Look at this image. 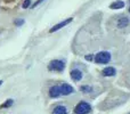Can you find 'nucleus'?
Returning a JSON list of instances; mask_svg holds the SVG:
<instances>
[{"instance_id":"1a4fd4ad","label":"nucleus","mask_w":130,"mask_h":114,"mask_svg":"<svg viewBox=\"0 0 130 114\" xmlns=\"http://www.w3.org/2000/svg\"><path fill=\"white\" fill-rule=\"evenodd\" d=\"M53 114H67V110L65 106L59 105V106H56V107L54 108Z\"/></svg>"},{"instance_id":"20e7f679","label":"nucleus","mask_w":130,"mask_h":114,"mask_svg":"<svg viewBox=\"0 0 130 114\" xmlns=\"http://www.w3.org/2000/svg\"><path fill=\"white\" fill-rule=\"evenodd\" d=\"M72 21H73V18L72 17H70V18H67V20H65L63 21V22H61V23H58V24H56V25H54V26L50 29V33H53V32H56V31H58L59 29H62L63 26H65V25H67L69 23H71Z\"/></svg>"},{"instance_id":"a211bd4d","label":"nucleus","mask_w":130,"mask_h":114,"mask_svg":"<svg viewBox=\"0 0 130 114\" xmlns=\"http://www.w3.org/2000/svg\"><path fill=\"white\" fill-rule=\"evenodd\" d=\"M2 82H4V81H2V80H0V86L2 85Z\"/></svg>"},{"instance_id":"ddd939ff","label":"nucleus","mask_w":130,"mask_h":114,"mask_svg":"<svg viewBox=\"0 0 130 114\" xmlns=\"http://www.w3.org/2000/svg\"><path fill=\"white\" fill-rule=\"evenodd\" d=\"M81 91L90 92V91H91V87H90V86H82V87H81Z\"/></svg>"},{"instance_id":"0eeeda50","label":"nucleus","mask_w":130,"mask_h":114,"mask_svg":"<svg viewBox=\"0 0 130 114\" xmlns=\"http://www.w3.org/2000/svg\"><path fill=\"white\" fill-rule=\"evenodd\" d=\"M70 74H71V78L74 81H80L82 79V72L80 70H72Z\"/></svg>"},{"instance_id":"f03ea898","label":"nucleus","mask_w":130,"mask_h":114,"mask_svg":"<svg viewBox=\"0 0 130 114\" xmlns=\"http://www.w3.org/2000/svg\"><path fill=\"white\" fill-rule=\"evenodd\" d=\"M111 60V54L107 52H101L95 55V62L97 64H106Z\"/></svg>"},{"instance_id":"f8f14e48","label":"nucleus","mask_w":130,"mask_h":114,"mask_svg":"<svg viewBox=\"0 0 130 114\" xmlns=\"http://www.w3.org/2000/svg\"><path fill=\"white\" fill-rule=\"evenodd\" d=\"M14 101L13 99H7V102H5L4 104H2L1 106H0V108H7V107H10L11 105H13Z\"/></svg>"},{"instance_id":"dca6fc26","label":"nucleus","mask_w":130,"mask_h":114,"mask_svg":"<svg viewBox=\"0 0 130 114\" xmlns=\"http://www.w3.org/2000/svg\"><path fill=\"white\" fill-rule=\"evenodd\" d=\"M42 1H43V0H38V1H37V2H36V4H34V5H33V7L38 6V5H39V4H40V2H42Z\"/></svg>"},{"instance_id":"423d86ee","label":"nucleus","mask_w":130,"mask_h":114,"mask_svg":"<svg viewBox=\"0 0 130 114\" xmlns=\"http://www.w3.org/2000/svg\"><path fill=\"white\" fill-rule=\"evenodd\" d=\"M61 95H62L61 87H58V86H54V87H52L49 89V96L52 97V98H57V97H59Z\"/></svg>"},{"instance_id":"6ab92c4d","label":"nucleus","mask_w":130,"mask_h":114,"mask_svg":"<svg viewBox=\"0 0 130 114\" xmlns=\"http://www.w3.org/2000/svg\"><path fill=\"white\" fill-rule=\"evenodd\" d=\"M129 13H130V9H129Z\"/></svg>"},{"instance_id":"7ed1b4c3","label":"nucleus","mask_w":130,"mask_h":114,"mask_svg":"<svg viewBox=\"0 0 130 114\" xmlns=\"http://www.w3.org/2000/svg\"><path fill=\"white\" fill-rule=\"evenodd\" d=\"M90 110H91V106H90L89 104L85 103V102H81V103H79L78 105L75 106L74 112L76 114H87L90 112Z\"/></svg>"},{"instance_id":"f3484780","label":"nucleus","mask_w":130,"mask_h":114,"mask_svg":"<svg viewBox=\"0 0 130 114\" xmlns=\"http://www.w3.org/2000/svg\"><path fill=\"white\" fill-rule=\"evenodd\" d=\"M91 58H92L91 56H86V59H89V60H90V59H91Z\"/></svg>"},{"instance_id":"2eb2a0df","label":"nucleus","mask_w":130,"mask_h":114,"mask_svg":"<svg viewBox=\"0 0 130 114\" xmlns=\"http://www.w3.org/2000/svg\"><path fill=\"white\" fill-rule=\"evenodd\" d=\"M23 24H24V20H23V18L15 21V25H17V26H21V25H23Z\"/></svg>"},{"instance_id":"6e6552de","label":"nucleus","mask_w":130,"mask_h":114,"mask_svg":"<svg viewBox=\"0 0 130 114\" xmlns=\"http://www.w3.org/2000/svg\"><path fill=\"white\" fill-rule=\"evenodd\" d=\"M102 73H103L104 76H113V75H115L117 71H115L114 67H106V69L103 70Z\"/></svg>"},{"instance_id":"4468645a","label":"nucleus","mask_w":130,"mask_h":114,"mask_svg":"<svg viewBox=\"0 0 130 114\" xmlns=\"http://www.w3.org/2000/svg\"><path fill=\"white\" fill-rule=\"evenodd\" d=\"M30 5H31V0H24V2H23V8L24 9L29 8Z\"/></svg>"},{"instance_id":"39448f33","label":"nucleus","mask_w":130,"mask_h":114,"mask_svg":"<svg viewBox=\"0 0 130 114\" xmlns=\"http://www.w3.org/2000/svg\"><path fill=\"white\" fill-rule=\"evenodd\" d=\"M61 92L64 96H67V95H70V94H73L74 89H73V87H71V86L67 85V83H63V85L61 86Z\"/></svg>"},{"instance_id":"9d476101","label":"nucleus","mask_w":130,"mask_h":114,"mask_svg":"<svg viewBox=\"0 0 130 114\" xmlns=\"http://www.w3.org/2000/svg\"><path fill=\"white\" fill-rule=\"evenodd\" d=\"M124 7V2L121 1V0H117V1H114L113 4H111L110 8L111 9H121Z\"/></svg>"},{"instance_id":"f257e3e1","label":"nucleus","mask_w":130,"mask_h":114,"mask_svg":"<svg viewBox=\"0 0 130 114\" xmlns=\"http://www.w3.org/2000/svg\"><path fill=\"white\" fill-rule=\"evenodd\" d=\"M65 69V64L63 60L59 59H54L49 63L48 65V70L49 71H55V72H62Z\"/></svg>"},{"instance_id":"9b49d317","label":"nucleus","mask_w":130,"mask_h":114,"mask_svg":"<svg viewBox=\"0 0 130 114\" xmlns=\"http://www.w3.org/2000/svg\"><path fill=\"white\" fill-rule=\"evenodd\" d=\"M129 24V18L128 17H121L118 21V27L122 29V27H126Z\"/></svg>"}]
</instances>
